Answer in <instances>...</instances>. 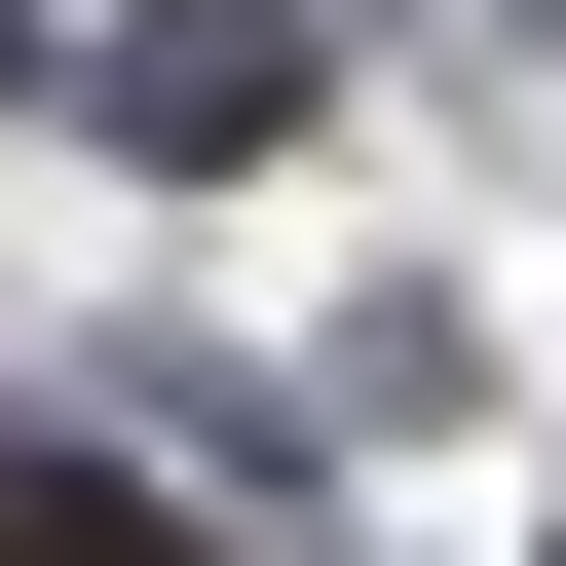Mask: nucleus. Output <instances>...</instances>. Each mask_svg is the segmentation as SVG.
I'll list each match as a JSON object with an SVG mask.
<instances>
[{"instance_id":"f257e3e1","label":"nucleus","mask_w":566,"mask_h":566,"mask_svg":"<svg viewBox=\"0 0 566 566\" xmlns=\"http://www.w3.org/2000/svg\"><path fill=\"white\" fill-rule=\"evenodd\" d=\"M264 76H303V0H151V76H114V114H151V151H264Z\"/></svg>"}]
</instances>
